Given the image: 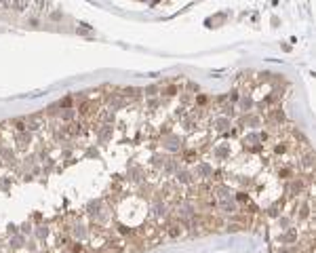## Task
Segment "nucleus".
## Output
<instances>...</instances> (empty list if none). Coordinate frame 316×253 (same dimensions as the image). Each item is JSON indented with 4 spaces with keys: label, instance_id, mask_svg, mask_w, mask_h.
I'll list each match as a JSON object with an SVG mask.
<instances>
[{
    "label": "nucleus",
    "instance_id": "nucleus-1",
    "mask_svg": "<svg viewBox=\"0 0 316 253\" xmlns=\"http://www.w3.org/2000/svg\"><path fill=\"white\" fill-rule=\"evenodd\" d=\"M26 2H28V0H15V7H17L19 11H21V9L26 7Z\"/></svg>",
    "mask_w": 316,
    "mask_h": 253
}]
</instances>
